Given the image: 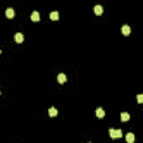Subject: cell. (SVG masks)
<instances>
[{
	"label": "cell",
	"mask_w": 143,
	"mask_h": 143,
	"mask_svg": "<svg viewBox=\"0 0 143 143\" xmlns=\"http://www.w3.org/2000/svg\"><path fill=\"white\" fill-rule=\"evenodd\" d=\"M109 133H110V136L112 139H116V138H122L123 134H122V130H114V128H110L109 130Z\"/></svg>",
	"instance_id": "cell-1"
},
{
	"label": "cell",
	"mask_w": 143,
	"mask_h": 143,
	"mask_svg": "<svg viewBox=\"0 0 143 143\" xmlns=\"http://www.w3.org/2000/svg\"><path fill=\"white\" fill-rule=\"evenodd\" d=\"M95 113H96V116L98 117V119H103V117L105 116V111L102 109V107H97Z\"/></svg>",
	"instance_id": "cell-2"
},
{
	"label": "cell",
	"mask_w": 143,
	"mask_h": 143,
	"mask_svg": "<svg viewBox=\"0 0 143 143\" xmlns=\"http://www.w3.org/2000/svg\"><path fill=\"white\" fill-rule=\"evenodd\" d=\"M121 32H122V34H123L124 36H127V35L131 32V28H130L127 25H123L122 28H121Z\"/></svg>",
	"instance_id": "cell-3"
},
{
	"label": "cell",
	"mask_w": 143,
	"mask_h": 143,
	"mask_svg": "<svg viewBox=\"0 0 143 143\" xmlns=\"http://www.w3.org/2000/svg\"><path fill=\"white\" fill-rule=\"evenodd\" d=\"M6 16H7V18H9V19H11V18H14V16H15V11H14V9L12 8H7L6 9Z\"/></svg>",
	"instance_id": "cell-4"
},
{
	"label": "cell",
	"mask_w": 143,
	"mask_h": 143,
	"mask_svg": "<svg viewBox=\"0 0 143 143\" xmlns=\"http://www.w3.org/2000/svg\"><path fill=\"white\" fill-rule=\"evenodd\" d=\"M125 140H126V142L132 143V142H134V141H135V136H134V134H133V133H131V132H130V133L126 134Z\"/></svg>",
	"instance_id": "cell-5"
},
{
	"label": "cell",
	"mask_w": 143,
	"mask_h": 143,
	"mask_svg": "<svg viewBox=\"0 0 143 143\" xmlns=\"http://www.w3.org/2000/svg\"><path fill=\"white\" fill-rule=\"evenodd\" d=\"M94 12L96 14L97 16H99V15H102L103 14V7L101 5H96L94 7Z\"/></svg>",
	"instance_id": "cell-6"
},
{
	"label": "cell",
	"mask_w": 143,
	"mask_h": 143,
	"mask_svg": "<svg viewBox=\"0 0 143 143\" xmlns=\"http://www.w3.org/2000/svg\"><path fill=\"white\" fill-rule=\"evenodd\" d=\"M15 40L17 43H22L24 41V35L21 32H16L15 34Z\"/></svg>",
	"instance_id": "cell-7"
},
{
	"label": "cell",
	"mask_w": 143,
	"mask_h": 143,
	"mask_svg": "<svg viewBox=\"0 0 143 143\" xmlns=\"http://www.w3.org/2000/svg\"><path fill=\"white\" fill-rule=\"evenodd\" d=\"M32 21H39V19H40V16H39V12L38 11H34L32 14Z\"/></svg>",
	"instance_id": "cell-8"
},
{
	"label": "cell",
	"mask_w": 143,
	"mask_h": 143,
	"mask_svg": "<svg viewBox=\"0 0 143 143\" xmlns=\"http://www.w3.org/2000/svg\"><path fill=\"white\" fill-rule=\"evenodd\" d=\"M130 120V114L126 113V112H122L121 113V121L122 122H125Z\"/></svg>",
	"instance_id": "cell-9"
},
{
	"label": "cell",
	"mask_w": 143,
	"mask_h": 143,
	"mask_svg": "<svg viewBox=\"0 0 143 143\" xmlns=\"http://www.w3.org/2000/svg\"><path fill=\"white\" fill-rule=\"evenodd\" d=\"M57 113H58V111H57V109H55V107H50V109L48 110V114H49V116L54 117L57 115Z\"/></svg>",
	"instance_id": "cell-10"
},
{
	"label": "cell",
	"mask_w": 143,
	"mask_h": 143,
	"mask_svg": "<svg viewBox=\"0 0 143 143\" xmlns=\"http://www.w3.org/2000/svg\"><path fill=\"white\" fill-rule=\"evenodd\" d=\"M57 80H58V82L61 83V84L65 83V82H66V75H65V74H63V73L58 74V76H57Z\"/></svg>",
	"instance_id": "cell-11"
},
{
	"label": "cell",
	"mask_w": 143,
	"mask_h": 143,
	"mask_svg": "<svg viewBox=\"0 0 143 143\" xmlns=\"http://www.w3.org/2000/svg\"><path fill=\"white\" fill-rule=\"evenodd\" d=\"M50 19L51 20H58L59 19V14L58 11H53L50 14Z\"/></svg>",
	"instance_id": "cell-12"
},
{
	"label": "cell",
	"mask_w": 143,
	"mask_h": 143,
	"mask_svg": "<svg viewBox=\"0 0 143 143\" xmlns=\"http://www.w3.org/2000/svg\"><path fill=\"white\" fill-rule=\"evenodd\" d=\"M136 99H138V103H143V94H139L138 96H136Z\"/></svg>",
	"instance_id": "cell-13"
}]
</instances>
